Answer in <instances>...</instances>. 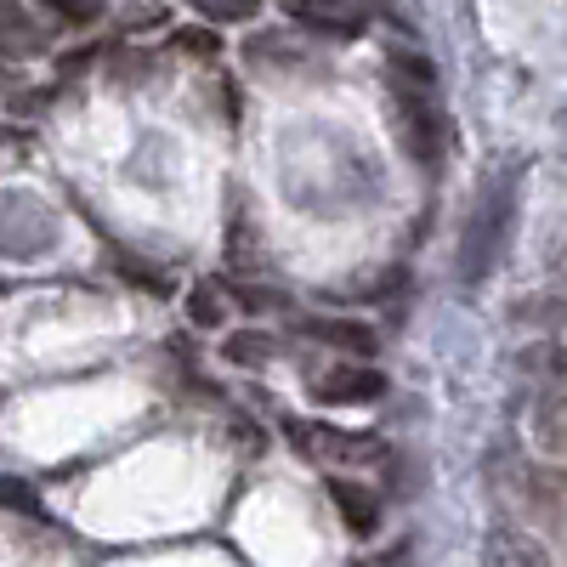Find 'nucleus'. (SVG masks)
<instances>
[{
	"label": "nucleus",
	"instance_id": "f257e3e1",
	"mask_svg": "<svg viewBox=\"0 0 567 567\" xmlns=\"http://www.w3.org/2000/svg\"><path fill=\"white\" fill-rule=\"evenodd\" d=\"M516 187H523V171H499L483 182V194H477V205L465 216V233H460V256H454L460 284H483L499 267L511 233H516Z\"/></svg>",
	"mask_w": 567,
	"mask_h": 567
},
{
	"label": "nucleus",
	"instance_id": "f03ea898",
	"mask_svg": "<svg viewBox=\"0 0 567 567\" xmlns=\"http://www.w3.org/2000/svg\"><path fill=\"white\" fill-rule=\"evenodd\" d=\"M386 120L398 131V148L420 165V171H437L449 154V120L437 109V91L432 85H409V80H386Z\"/></svg>",
	"mask_w": 567,
	"mask_h": 567
},
{
	"label": "nucleus",
	"instance_id": "7ed1b4c3",
	"mask_svg": "<svg viewBox=\"0 0 567 567\" xmlns=\"http://www.w3.org/2000/svg\"><path fill=\"white\" fill-rule=\"evenodd\" d=\"M284 437H290V449L312 465H374V460H386V443L374 432H347V425L307 420V414H284Z\"/></svg>",
	"mask_w": 567,
	"mask_h": 567
},
{
	"label": "nucleus",
	"instance_id": "20e7f679",
	"mask_svg": "<svg viewBox=\"0 0 567 567\" xmlns=\"http://www.w3.org/2000/svg\"><path fill=\"white\" fill-rule=\"evenodd\" d=\"M58 239V216L34 194H0V256L7 261H40Z\"/></svg>",
	"mask_w": 567,
	"mask_h": 567
},
{
	"label": "nucleus",
	"instance_id": "39448f33",
	"mask_svg": "<svg viewBox=\"0 0 567 567\" xmlns=\"http://www.w3.org/2000/svg\"><path fill=\"white\" fill-rule=\"evenodd\" d=\"M307 398L318 409H363V403L386 398V374L374 363H329L323 374L307 381Z\"/></svg>",
	"mask_w": 567,
	"mask_h": 567
},
{
	"label": "nucleus",
	"instance_id": "423d86ee",
	"mask_svg": "<svg viewBox=\"0 0 567 567\" xmlns=\"http://www.w3.org/2000/svg\"><path fill=\"white\" fill-rule=\"evenodd\" d=\"M296 29L323 40H358L369 29V0H284Z\"/></svg>",
	"mask_w": 567,
	"mask_h": 567
},
{
	"label": "nucleus",
	"instance_id": "0eeeda50",
	"mask_svg": "<svg viewBox=\"0 0 567 567\" xmlns=\"http://www.w3.org/2000/svg\"><path fill=\"white\" fill-rule=\"evenodd\" d=\"M323 494H329V505L341 511L347 534L369 539L374 528H381V494H374L369 483H352V477H323Z\"/></svg>",
	"mask_w": 567,
	"mask_h": 567
},
{
	"label": "nucleus",
	"instance_id": "6e6552de",
	"mask_svg": "<svg viewBox=\"0 0 567 567\" xmlns=\"http://www.w3.org/2000/svg\"><path fill=\"white\" fill-rule=\"evenodd\" d=\"M301 336L318 341V347H336L347 358H374L381 352V336H374V323H363V318H301Z\"/></svg>",
	"mask_w": 567,
	"mask_h": 567
},
{
	"label": "nucleus",
	"instance_id": "1a4fd4ad",
	"mask_svg": "<svg viewBox=\"0 0 567 567\" xmlns=\"http://www.w3.org/2000/svg\"><path fill=\"white\" fill-rule=\"evenodd\" d=\"M45 45H52V34H45V23L34 12H23L18 0H0V52L7 58H40Z\"/></svg>",
	"mask_w": 567,
	"mask_h": 567
},
{
	"label": "nucleus",
	"instance_id": "9d476101",
	"mask_svg": "<svg viewBox=\"0 0 567 567\" xmlns=\"http://www.w3.org/2000/svg\"><path fill=\"white\" fill-rule=\"evenodd\" d=\"M516 374L534 392H567V347L561 341H528L516 352Z\"/></svg>",
	"mask_w": 567,
	"mask_h": 567
},
{
	"label": "nucleus",
	"instance_id": "9b49d317",
	"mask_svg": "<svg viewBox=\"0 0 567 567\" xmlns=\"http://www.w3.org/2000/svg\"><path fill=\"white\" fill-rule=\"evenodd\" d=\"M483 567H550V550L528 528H494L483 539Z\"/></svg>",
	"mask_w": 567,
	"mask_h": 567
},
{
	"label": "nucleus",
	"instance_id": "f8f14e48",
	"mask_svg": "<svg viewBox=\"0 0 567 567\" xmlns=\"http://www.w3.org/2000/svg\"><path fill=\"white\" fill-rule=\"evenodd\" d=\"M534 443L545 460L567 465V392H534Z\"/></svg>",
	"mask_w": 567,
	"mask_h": 567
},
{
	"label": "nucleus",
	"instance_id": "ddd939ff",
	"mask_svg": "<svg viewBox=\"0 0 567 567\" xmlns=\"http://www.w3.org/2000/svg\"><path fill=\"white\" fill-rule=\"evenodd\" d=\"M182 312H187L194 329H227V318H233V284L227 278H199L194 290H187Z\"/></svg>",
	"mask_w": 567,
	"mask_h": 567
},
{
	"label": "nucleus",
	"instance_id": "4468645a",
	"mask_svg": "<svg viewBox=\"0 0 567 567\" xmlns=\"http://www.w3.org/2000/svg\"><path fill=\"white\" fill-rule=\"evenodd\" d=\"M245 58L256 63V69H267V74H301L307 69V52H301V40H290L284 29H261V34H250L245 40Z\"/></svg>",
	"mask_w": 567,
	"mask_h": 567
},
{
	"label": "nucleus",
	"instance_id": "2eb2a0df",
	"mask_svg": "<svg viewBox=\"0 0 567 567\" xmlns=\"http://www.w3.org/2000/svg\"><path fill=\"white\" fill-rule=\"evenodd\" d=\"M221 358L233 369H267L278 358V341L267 336V329H239V336H227L221 341Z\"/></svg>",
	"mask_w": 567,
	"mask_h": 567
},
{
	"label": "nucleus",
	"instance_id": "dca6fc26",
	"mask_svg": "<svg viewBox=\"0 0 567 567\" xmlns=\"http://www.w3.org/2000/svg\"><path fill=\"white\" fill-rule=\"evenodd\" d=\"M34 7L52 18L58 29H91V23H103L109 0H34Z\"/></svg>",
	"mask_w": 567,
	"mask_h": 567
},
{
	"label": "nucleus",
	"instance_id": "f3484780",
	"mask_svg": "<svg viewBox=\"0 0 567 567\" xmlns=\"http://www.w3.org/2000/svg\"><path fill=\"white\" fill-rule=\"evenodd\" d=\"M386 80H409V85H432L437 91V69L420 52H386Z\"/></svg>",
	"mask_w": 567,
	"mask_h": 567
},
{
	"label": "nucleus",
	"instance_id": "a211bd4d",
	"mask_svg": "<svg viewBox=\"0 0 567 567\" xmlns=\"http://www.w3.org/2000/svg\"><path fill=\"white\" fill-rule=\"evenodd\" d=\"M171 45L182 58H194V63H216L221 58V34H210V29H176Z\"/></svg>",
	"mask_w": 567,
	"mask_h": 567
},
{
	"label": "nucleus",
	"instance_id": "6ab92c4d",
	"mask_svg": "<svg viewBox=\"0 0 567 567\" xmlns=\"http://www.w3.org/2000/svg\"><path fill=\"white\" fill-rule=\"evenodd\" d=\"M187 7L205 12V18H216V23H256L261 0H187Z\"/></svg>",
	"mask_w": 567,
	"mask_h": 567
},
{
	"label": "nucleus",
	"instance_id": "aec40b11",
	"mask_svg": "<svg viewBox=\"0 0 567 567\" xmlns=\"http://www.w3.org/2000/svg\"><path fill=\"white\" fill-rule=\"evenodd\" d=\"M0 511L40 516V488H34L29 477H0Z\"/></svg>",
	"mask_w": 567,
	"mask_h": 567
},
{
	"label": "nucleus",
	"instance_id": "412c9836",
	"mask_svg": "<svg viewBox=\"0 0 567 567\" xmlns=\"http://www.w3.org/2000/svg\"><path fill=\"white\" fill-rule=\"evenodd\" d=\"M148 58H154V52H120V63H109V74H114V80H142V74H154Z\"/></svg>",
	"mask_w": 567,
	"mask_h": 567
},
{
	"label": "nucleus",
	"instance_id": "4be33fe9",
	"mask_svg": "<svg viewBox=\"0 0 567 567\" xmlns=\"http://www.w3.org/2000/svg\"><path fill=\"white\" fill-rule=\"evenodd\" d=\"M227 443H233V449H245V454H261V432H256V420H245V414H239V420L227 425Z\"/></svg>",
	"mask_w": 567,
	"mask_h": 567
},
{
	"label": "nucleus",
	"instance_id": "5701e85b",
	"mask_svg": "<svg viewBox=\"0 0 567 567\" xmlns=\"http://www.w3.org/2000/svg\"><path fill=\"white\" fill-rule=\"evenodd\" d=\"M18 91H23V69H18V58L0 52V109H7V103L18 97Z\"/></svg>",
	"mask_w": 567,
	"mask_h": 567
},
{
	"label": "nucleus",
	"instance_id": "b1692460",
	"mask_svg": "<svg viewBox=\"0 0 567 567\" xmlns=\"http://www.w3.org/2000/svg\"><path fill=\"white\" fill-rule=\"evenodd\" d=\"M165 23V7H154V0H136L131 7V29H159Z\"/></svg>",
	"mask_w": 567,
	"mask_h": 567
},
{
	"label": "nucleus",
	"instance_id": "393cba45",
	"mask_svg": "<svg viewBox=\"0 0 567 567\" xmlns=\"http://www.w3.org/2000/svg\"><path fill=\"white\" fill-rule=\"evenodd\" d=\"M550 272H556V278H561V284H567V239H561V245H556V250H550Z\"/></svg>",
	"mask_w": 567,
	"mask_h": 567
},
{
	"label": "nucleus",
	"instance_id": "a878e982",
	"mask_svg": "<svg viewBox=\"0 0 567 567\" xmlns=\"http://www.w3.org/2000/svg\"><path fill=\"white\" fill-rule=\"evenodd\" d=\"M0 148H12V125H0Z\"/></svg>",
	"mask_w": 567,
	"mask_h": 567
},
{
	"label": "nucleus",
	"instance_id": "bb28decb",
	"mask_svg": "<svg viewBox=\"0 0 567 567\" xmlns=\"http://www.w3.org/2000/svg\"><path fill=\"white\" fill-rule=\"evenodd\" d=\"M0 296H7V284H0Z\"/></svg>",
	"mask_w": 567,
	"mask_h": 567
}]
</instances>
